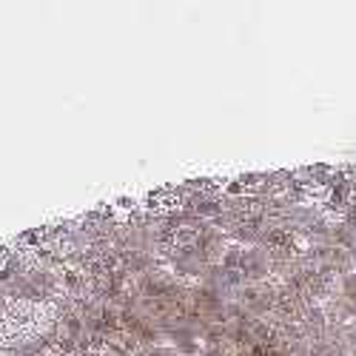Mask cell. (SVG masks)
I'll return each instance as SVG.
<instances>
[{
    "label": "cell",
    "instance_id": "6da1fadb",
    "mask_svg": "<svg viewBox=\"0 0 356 356\" xmlns=\"http://www.w3.org/2000/svg\"><path fill=\"white\" fill-rule=\"evenodd\" d=\"M200 228H194V225H174L171 231H165V245L168 248H194L197 243H200Z\"/></svg>",
    "mask_w": 356,
    "mask_h": 356
},
{
    "label": "cell",
    "instance_id": "7a4b0ae2",
    "mask_svg": "<svg viewBox=\"0 0 356 356\" xmlns=\"http://www.w3.org/2000/svg\"><path fill=\"white\" fill-rule=\"evenodd\" d=\"M191 211H194L197 217L211 220V217H220V214H222V202H217V200H211V197H194Z\"/></svg>",
    "mask_w": 356,
    "mask_h": 356
},
{
    "label": "cell",
    "instance_id": "3957f363",
    "mask_svg": "<svg viewBox=\"0 0 356 356\" xmlns=\"http://www.w3.org/2000/svg\"><path fill=\"white\" fill-rule=\"evenodd\" d=\"M225 194H228V197H240V200H243V197L248 194V188L243 186V180H231V183H225Z\"/></svg>",
    "mask_w": 356,
    "mask_h": 356
}]
</instances>
